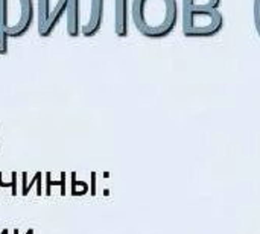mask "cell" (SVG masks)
<instances>
[{
	"label": "cell",
	"mask_w": 260,
	"mask_h": 234,
	"mask_svg": "<svg viewBox=\"0 0 260 234\" xmlns=\"http://www.w3.org/2000/svg\"><path fill=\"white\" fill-rule=\"evenodd\" d=\"M131 14L142 35L161 38L175 29L180 9L177 0H133Z\"/></svg>",
	"instance_id": "obj_1"
},
{
	"label": "cell",
	"mask_w": 260,
	"mask_h": 234,
	"mask_svg": "<svg viewBox=\"0 0 260 234\" xmlns=\"http://www.w3.org/2000/svg\"><path fill=\"white\" fill-rule=\"evenodd\" d=\"M34 18V0H0V34L21 37L30 29Z\"/></svg>",
	"instance_id": "obj_2"
},
{
	"label": "cell",
	"mask_w": 260,
	"mask_h": 234,
	"mask_svg": "<svg viewBox=\"0 0 260 234\" xmlns=\"http://www.w3.org/2000/svg\"><path fill=\"white\" fill-rule=\"evenodd\" d=\"M183 32L186 37H210L224 26V15L219 9L181 8Z\"/></svg>",
	"instance_id": "obj_3"
},
{
	"label": "cell",
	"mask_w": 260,
	"mask_h": 234,
	"mask_svg": "<svg viewBox=\"0 0 260 234\" xmlns=\"http://www.w3.org/2000/svg\"><path fill=\"white\" fill-rule=\"evenodd\" d=\"M104 14H105V0H91L90 17H88L87 23L82 24L81 34L84 37H94L102 27Z\"/></svg>",
	"instance_id": "obj_4"
},
{
	"label": "cell",
	"mask_w": 260,
	"mask_h": 234,
	"mask_svg": "<svg viewBox=\"0 0 260 234\" xmlns=\"http://www.w3.org/2000/svg\"><path fill=\"white\" fill-rule=\"evenodd\" d=\"M114 32L117 37L129 32V0H114Z\"/></svg>",
	"instance_id": "obj_5"
},
{
	"label": "cell",
	"mask_w": 260,
	"mask_h": 234,
	"mask_svg": "<svg viewBox=\"0 0 260 234\" xmlns=\"http://www.w3.org/2000/svg\"><path fill=\"white\" fill-rule=\"evenodd\" d=\"M67 35L76 38L81 35V0H67Z\"/></svg>",
	"instance_id": "obj_6"
},
{
	"label": "cell",
	"mask_w": 260,
	"mask_h": 234,
	"mask_svg": "<svg viewBox=\"0 0 260 234\" xmlns=\"http://www.w3.org/2000/svg\"><path fill=\"white\" fill-rule=\"evenodd\" d=\"M50 14H52L50 0H38V34H40V37H46Z\"/></svg>",
	"instance_id": "obj_7"
},
{
	"label": "cell",
	"mask_w": 260,
	"mask_h": 234,
	"mask_svg": "<svg viewBox=\"0 0 260 234\" xmlns=\"http://www.w3.org/2000/svg\"><path fill=\"white\" fill-rule=\"evenodd\" d=\"M67 12V0H58V3L55 5V8L52 9V14H50V20H49V24H47V30H46V37H50L53 29L58 26V23L61 21L62 15Z\"/></svg>",
	"instance_id": "obj_8"
},
{
	"label": "cell",
	"mask_w": 260,
	"mask_h": 234,
	"mask_svg": "<svg viewBox=\"0 0 260 234\" xmlns=\"http://www.w3.org/2000/svg\"><path fill=\"white\" fill-rule=\"evenodd\" d=\"M222 0H183L184 8L190 9H219Z\"/></svg>",
	"instance_id": "obj_9"
},
{
	"label": "cell",
	"mask_w": 260,
	"mask_h": 234,
	"mask_svg": "<svg viewBox=\"0 0 260 234\" xmlns=\"http://www.w3.org/2000/svg\"><path fill=\"white\" fill-rule=\"evenodd\" d=\"M52 172H47L46 174V195L50 196L52 195V186H59L61 187V192L59 195L64 196L66 195V172H61V180L59 181H52Z\"/></svg>",
	"instance_id": "obj_10"
},
{
	"label": "cell",
	"mask_w": 260,
	"mask_h": 234,
	"mask_svg": "<svg viewBox=\"0 0 260 234\" xmlns=\"http://www.w3.org/2000/svg\"><path fill=\"white\" fill-rule=\"evenodd\" d=\"M24 175H26V172H23V174H21V178H23V181H21V195H23V196L29 195L30 189H32L35 184H40V186H41V177H43V175H41V172H37V174L34 175V180H32L30 183H26Z\"/></svg>",
	"instance_id": "obj_11"
},
{
	"label": "cell",
	"mask_w": 260,
	"mask_h": 234,
	"mask_svg": "<svg viewBox=\"0 0 260 234\" xmlns=\"http://www.w3.org/2000/svg\"><path fill=\"white\" fill-rule=\"evenodd\" d=\"M84 193H87V184L81 183V181H76V174L73 172L72 174V195L73 196H81Z\"/></svg>",
	"instance_id": "obj_12"
},
{
	"label": "cell",
	"mask_w": 260,
	"mask_h": 234,
	"mask_svg": "<svg viewBox=\"0 0 260 234\" xmlns=\"http://www.w3.org/2000/svg\"><path fill=\"white\" fill-rule=\"evenodd\" d=\"M2 177H3V174L0 172V187H3V189H6V187H11L12 189V196H17L18 193H17V189H15V186H17V172H12L11 174V177H12V181L11 183H5L3 180H2Z\"/></svg>",
	"instance_id": "obj_13"
},
{
	"label": "cell",
	"mask_w": 260,
	"mask_h": 234,
	"mask_svg": "<svg viewBox=\"0 0 260 234\" xmlns=\"http://www.w3.org/2000/svg\"><path fill=\"white\" fill-rule=\"evenodd\" d=\"M253 15H254V26L257 30V35L260 38V0H254L253 5Z\"/></svg>",
	"instance_id": "obj_14"
},
{
	"label": "cell",
	"mask_w": 260,
	"mask_h": 234,
	"mask_svg": "<svg viewBox=\"0 0 260 234\" xmlns=\"http://www.w3.org/2000/svg\"><path fill=\"white\" fill-rule=\"evenodd\" d=\"M9 49V37L5 34H0V55H6Z\"/></svg>",
	"instance_id": "obj_15"
},
{
	"label": "cell",
	"mask_w": 260,
	"mask_h": 234,
	"mask_svg": "<svg viewBox=\"0 0 260 234\" xmlns=\"http://www.w3.org/2000/svg\"><path fill=\"white\" fill-rule=\"evenodd\" d=\"M14 234H20V231H18V230H14ZM26 234H35L34 233V228H29V230L26 231Z\"/></svg>",
	"instance_id": "obj_16"
},
{
	"label": "cell",
	"mask_w": 260,
	"mask_h": 234,
	"mask_svg": "<svg viewBox=\"0 0 260 234\" xmlns=\"http://www.w3.org/2000/svg\"><path fill=\"white\" fill-rule=\"evenodd\" d=\"M0 234H9V230H8V228H3V230H2V233Z\"/></svg>",
	"instance_id": "obj_17"
}]
</instances>
